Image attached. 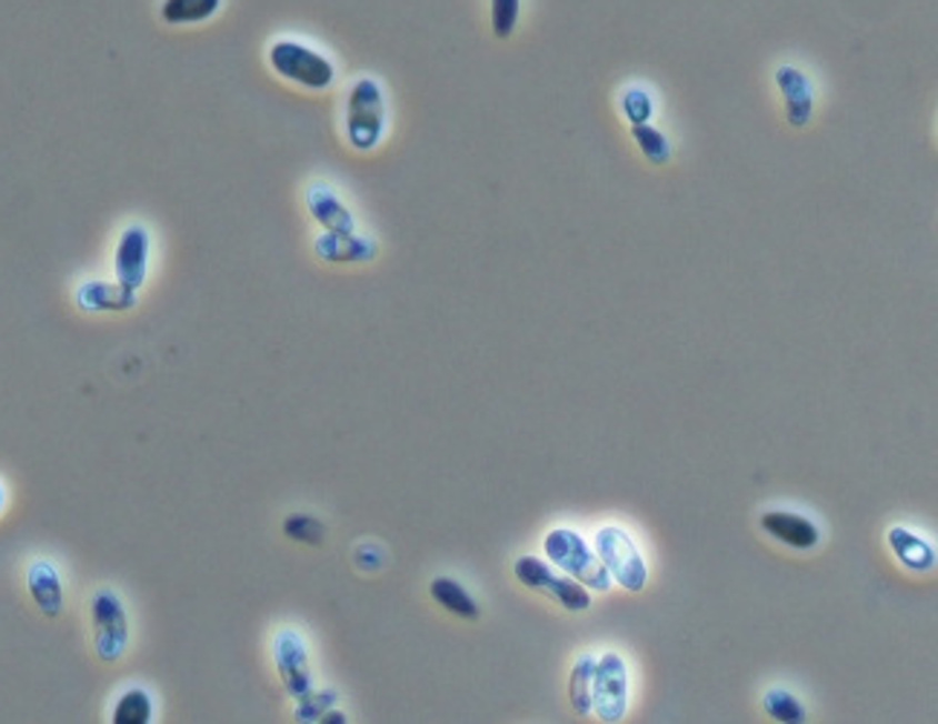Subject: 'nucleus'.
Wrapping results in <instances>:
<instances>
[{
    "instance_id": "obj_1",
    "label": "nucleus",
    "mask_w": 938,
    "mask_h": 724,
    "mask_svg": "<svg viewBox=\"0 0 938 724\" xmlns=\"http://www.w3.org/2000/svg\"><path fill=\"white\" fill-rule=\"evenodd\" d=\"M545 556L553 569H559L562 574H568L571 580L582 583L586 589H595V592H609L611 576L606 571V565L600 562L597 551L588 545L577 531L571 527H553V531L545 536L542 542Z\"/></svg>"
},
{
    "instance_id": "obj_2",
    "label": "nucleus",
    "mask_w": 938,
    "mask_h": 724,
    "mask_svg": "<svg viewBox=\"0 0 938 724\" xmlns=\"http://www.w3.org/2000/svg\"><path fill=\"white\" fill-rule=\"evenodd\" d=\"M389 111H386V93L377 79H357L348 93L345 108V137L353 151H375L386 137Z\"/></svg>"
},
{
    "instance_id": "obj_3",
    "label": "nucleus",
    "mask_w": 938,
    "mask_h": 724,
    "mask_svg": "<svg viewBox=\"0 0 938 724\" xmlns=\"http://www.w3.org/2000/svg\"><path fill=\"white\" fill-rule=\"evenodd\" d=\"M270 67L281 79L308 90H328L337 79V67L328 56L301 41H290V38L270 47Z\"/></svg>"
},
{
    "instance_id": "obj_4",
    "label": "nucleus",
    "mask_w": 938,
    "mask_h": 724,
    "mask_svg": "<svg viewBox=\"0 0 938 724\" xmlns=\"http://www.w3.org/2000/svg\"><path fill=\"white\" fill-rule=\"evenodd\" d=\"M595 551L600 562L609 571L611 583H617L626 592L638 594L646 589L649 580V569H646L643 556H640L638 545L631 540L623 527L606 525L595 533Z\"/></svg>"
},
{
    "instance_id": "obj_5",
    "label": "nucleus",
    "mask_w": 938,
    "mask_h": 724,
    "mask_svg": "<svg viewBox=\"0 0 938 724\" xmlns=\"http://www.w3.org/2000/svg\"><path fill=\"white\" fill-rule=\"evenodd\" d=\"M513 574L525 589L548 594L550 600H557L559 606L568 609V612H588L591 609V592H588L586 585L571 580L559 569H550L548 562H542L539 556H519L513 565Z\"/></svg>"
},
{
    "instance_id": "obj_6",
    "label": "nucleus",
    "mask_w": 938,
    "mask_h": 724,
    "mask_svg": "<svg viewBox=\"0 0 938 724\" xmlns=\"http://www.w3.org/2000/svg\"><path fill=\"white\" fill-rule=\"evenodd\" d=\"M90 623H93V643L99 658L108 664L122 658L128 641H131V623H128V612L117 592H110V589L96 592L93 603H90Z\"/></svg>"
},
{
    "instance_id": "obj_7",
    "label": "nucleus",
    "mask_w": 938,
    "mask_h": 724,
    "mask_svg": "<svg viewBox=\"0 0 938 724\" xmlns=\"http://www.w3.org/2000/svg\"><path fill=\"white\" fill-rule=\"evenodd\" d=\"M629 710V666L617 652H606L595 661V684H591V713L602 722H620Z\"/></svg>"
},
{
    "instance_id": "obj_8",
    "label": "nucleus",
    "mask_w": 938,
    "mask_h": 724,
    "mask_svg": "<svg viewBox=\"0 0 938 724\" xmlns=\"http://www.w3.org/2000/svg\"><path fill=\"white\" fill-rule=\"evenodd\" d=\"M272 661L287 695L301 698L313 690V666H310L308 641L301 637L299 629L285 626L272 637Z\"/></svg>"
},
{
    "instance_id": "obj_9",
    "label": "nucleus",
    "mask_w": 938,
    "mask_h": 724,
    "mask_svg": "<svg viewBox=\"0 0 938 724\" xmlns=\"http://www.w3.org/2000/svg\"><path fill=\"white\" fill-rule=\"evenodd\" d=\"M148 264H151V235L142 223H131L119 235L117 252H113V275L128 290H140L148 279Z\"/></svg>"
},
{
    "instance_id": "obj_10",
    "label": "nucleus",
    "mask_w": 938,
    "mask_h": 724,
    "mask_svg": "<svg viewBox=\"0 0 938 724\" xmlns=\"http://www.w3.org/2000/svg\"><path fill=\"white\" fill-rule=\"evenodd\" d=\"M759 525H762V531L768 533L770 540L782 542V545L794 547V551H811L822 540L820 527L814 525L811 519L791 511H765Z\"/></svg>"
},
{
    "instance_id": "obj_11",
    "label": "nucleus",
    "mask_w": 938,
    "mask_h": 724,
    "mask_svg": "<svg viewBox=\"0 0 938 724\" xmlns=\"http://www.w3.org/2000/svg\"><path fill=\"white\" fill-rule=\"evenodd\" d=\"M316 255L328 264H368L377 259V241L360 232H322L313 244Z\"/></svg>"
},
{
    "instance_id": "obj_12",
    "label": "nucleus",
    "mask_w": 938,
    "mask_h": 724,
    "mask_svg": "<svg viewBox=\"0 0 938 724\" xmlns=\"http://www.w3.org/2000/svg\"><path fill=\"white\" fill-rule=\"evenodd\" d=\"M777 88L785 102V119L791 128H806L814 113V84L799 67L785 64L777 70Z\"/></svg>"
},
{
    "instance_id": "obj_13",
    "label": "nucleus",
    "mask_w": 938,
    "mask_h": 724,
    "mask_svg": "<svg viewBox=\"0 0 938 724\" xmlns=\"http://www.w3.org/2000/svg\"><path fill=\"white\" fill-rule=\"evenodd\" d=\"M76 304L84 313H126L137 304V290H128L119 281L90 279L76 290Z\"/></svg>"
},
{
    "instance_id": "obj_14",
    "label": "nucleus",
    "mask_w": 938,
    "mask_h": 724,
    "mask_svg": "<svg viewBox=\"0 0 938 724\" xmlns=\"http://www.w3.org/2000/svg\"><path fill=\"white\" fill-rule=\"evenodd\" d=\"M308 209L325 232H357V221L353 212L345 207V200L339 198L330 185L313 183L308 189Z\"/></svg>"
},
{
    "instance_id": "obj_15",
    "label": "nucleus",
    "mask_w": 938,
    "mask_h": 724,
    "mask_svg": "<svg viewBox=\"0 0 938 724\" xmlns=\"http://www.w3.org/2000/svg\"><path fill=\"white\" fill-rule=\"evenodd\" d=\"M27 589L47 617H59L64 612V585H61V574L52 562H32L30 571H27Z\"/></svg>"
},
{
    "instance_id": "obj_16",
    "label": "nucleus",
    "mask_w": 938,
    "mask_h": 724,
    "mask_svg": "<svg viewBox=\"0 0 938 724\" xmlns=\"http://www.w3.org/2000/svg\"><path fill=\"white\" fill-rule=\"evenodd\" d=\"M887 542L904 569L916 571V574H927V571L936 569V547L924 540V536H918V533L907 531V527H901V525H895V527H889Z\"/></svg>"
},
{
    "instance_id": "obj_17",
    "label": "nucleus",
    "mask_w": 938,
    "mask_h": 724,
    "mask_svg": "<svg viewBox=\"0 0 938 724\" xmlns=\"http://www.w3.org/2000/svg\"><path fill=\"white\" fill-rule=\"evenodd\" d=\"M429 594H432V600L440 609H447L449 614L461 617V621H478L481 617L478 600L455 576H435L432 585H429Z\"/></svg>"
},
{
    "instance_id": "obj_18",
    "label": "nucleus",
    "mask_w": 938,
    "mask_h": 724,
    "mask_svg": "<svg viewBox=\"0 0 938 724\" xmlns=\"http://www.w3.org/2000/svg\"><path fill=\"white\" fill-rule=\"evenodd\" d=\"M154 698L146 687H131L119 695V702L113 704L110 722L113 724H151L154 722Z\"/></svg>"
},
{
    "instance_id": "obj_19",
    "label": "nucleus",
    "mask_w": 938,
    "mask_h": 724,
    "mask_svg": "<svg viewBox=\"0 0 938 724\" xmlns=\"http://www.w3.org/2000/svg\"><path fill=\"white\" fill-rule=\"evenodd\" d=\"M223 0H162L160 18L166 23L183 27V23H203L218 16Z\"/></svg>"
},
{
    "instance_id": "obj_20",
    "label": "nucleus",
    "mask_w": 938,
    "mask_h": 724,
    "mask_svg": "<svg viewBox=\"0 0 938 724\" xmlns=\"http://www.w3.org/2000/svg\"><path fill=\"white\" fill-rule=\"evenodd\" d=\"M765 713L779 724H806L808 713L806 707L797 702V695L791 690L774 687L765 693Z\"/></svg>"
},
{
    "instance_id": "obj_21",
    "label": "nucleus",
    "mask_w": 938,
    "mask_h": 724,
    "mask_svg": "<svg viewBox=\"0 0 938 724\" xmlns=\"http://www.w3.org/2000/svg\"><path fill=\"white\" fill-rule=\"evenodd\" d=\"M591 684H595V658H579L568 678V695H571V707L579 716L591 713Z\"/></svg>"
},
{
    "instance_id": "obj_22",
    "label": "nucleus",
    "mask_w": 938,
    "mask_h": 724,
    "mask_svg": "<svg viewBox=\"0 0 938 724\" xmlns=\"http://www.w3.org/2000/svg\"><path fill=\"white\" fill-rule=\"evenodd\" d=\"M631 140L638 142L640 154L652 165H667L669 160H672V145H669V140L663 137V131H658L652 122H649V125L631 128Z\"/></svg>"
},
{
    "instance_id": "obj_23",
    "label": "nucleus",
    "mask_w": 938,
    "mask_h": 724,
    "mask_svg": "<svg viewBox=\"0 0 938 724\" xmlns=\"http://www.w3.org/2000/svg\"><path fill=\"white\" fill-rule=\"evenodd\" d=\"M620 108H623V117L631 128L635 125H649L655 117V102L649 97V90L643 88H629L620 99Z\"/></svg>"
},
{
    "instance_id": "obj_24",
    "label": "nucleus",
    "mask_w": 938,
    "mask_h": 724,
    "mask_svg": "<svg viewBox=\"0 0 938 724\" xmlns=\"http://www.w3.org/2000/svg\"><path fill=\"white\" fill-rule=\"evenodd\" d=\"M296 702V722H319L337 704V690H310Z\"/></svg>"
},
{
    "instance_id": "obj_25",
    "label": "nucleus",
    "mask_w": 938,
    "mask_h": 724,
    "mask_svg": "<svg viewBox=\"0 0 938 724\" xmlns=\"http://www.w3.org/2000/svg\"><path fill=\"white\" fill-rule=\"evenodd\" d=\"M521 16V0H490V23L492 36L507 41L516 32Z\"/></svg>"
},
{
    "instance_id": "obj_26",
    "label": "nucleus",
    "mask_w": 938,
    "mask_h": 724,
    "mask_svg": "<svg viewBox=\"0 0 938 724\" xmlns=\"http://www.w3.org/2000/svg\"><path fill=\"white\" fill-rule=\"evenodd\" d=\"M285 533L290 540L305 542V545H322L325 542V525L319 519L308 516V513H296V516L285 519Z\"/></svg>"
},
{
    "instance_id": "obj_27",
    "label": "nucleus",
    "mask_w": 938,
    "mask_h": 724,
    "mask_svg": "<svg viewBox=\"0 0 938 724\" xmlns=\"http://www.w3.org/2000/svg\"><path fill=\"white\" fill-rule=\"evenodd\" d=\"M319 722H325V724H345V722H348V716H345L342 710H333V707H330L328 713H325V716L319 718Z\"/></svg>"
},
{
    "instance_id": "obj_28",
    "label": "nucleus",
    "mask_w": 938,
    "mask_h": 724,
    "mask_svg": "<svg viewBox=\"0 0 938 724\" xmlns=\"http://www.w3.org/2000/svg\"><path fill=\"white\" fill-rule=\"evenodd\" d=\"M0 511H3V487H0Z\"/></svg>"
}]
</instances>
